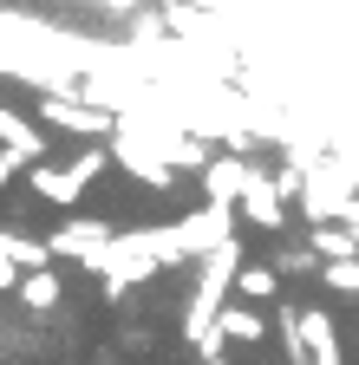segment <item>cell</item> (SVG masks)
<instances>
[{"label": "cell", "instance_id": "1", "mask_svg": "<svg viewBox=\"0 0 359 365\" xmlns=\"http://www.w3.org/2000/svg\"><path fill=\"white\" fill-rule=\"evenodd\" d=\"M53 255H85V261H105V222H66L53 235Z\"/></svg>", "mask_w": 359, "mask_h": 365}, {"label": "cell", "instance_id": "2", "mask_svg": "<svg viewBox=\"0 0 359 365\" xmlns=\"http://www.w3.org/2000/svg\"><path fill=\"white\" fill-rule=\"evenodd\" d=\"M0 144H7V157H20V163H39V157H46L39 124H26V118H14V111H0Z\"/></svg>", "mask_w": 359, "mask_h": 365}, {"label": "cell", "instance_id": "3", "mask_svg": "<svg viewBox=\"0 0 359 365\" xmlns=\"http://www.w3.org/2000/svg\"><path fill=\"white\" fill-rule=\"evenodd\" d=\"M46 118H53V124H66V130H85V137H111V130H118V118H111V111L66 105V98H53V105H46Z\"/></svg>", "mask_w": 359, "mask_h": 365}, {"label": "cell", "instance_id": "4", "mask_svg": "<svg viewBox=\"0 0 359 365\" xmlns=\"http://www.w3.org/2000/svg\"><path fill=\"white\" fill-rule=\"evenodd\" d=\"M26 190H39L46 202H79V176H72V170H33Z\"/></svg>", "mask_w": 359, "mask_h": 365}, {"label": "cell", "instance_id": "5", "mask_svg": "<svg viewBox=\"0 0 359 365\" xmlns=\"http://www.w3.org/2000/svg\"><path fill=\"white\" fill-rule=\"evenodd\" d=\"M222 339H248V346H255V339H261V319L242 313V307H229V313H222Z\"/></svg>", "mask_w": 359, "mask_h": 365}, {"label": "cell", "instance_id": "6", "mask_svg": "<svg viewBox=\"0 0 359 365\" xmlns=\"http://www.w3.org/2000/svg\"><path fill=\"white\" fill-rule=\"evenodd\" d=\"M20 300L26 307H53L59 300V281H53V274H26V281H20Z\"/></svg>", "mask_w": 359, "mask_h": 365}, {"label": "cell", "instance_id": "7", "mask_svg": "<svg viewBox=\"0 0 359 365\" xmlns=\"http://www.w3.org/2000/svg\"><path fill=\"white\" fill-rule=\"evenodd\" d=\"M236 287H242L248 300H275V274H268V267H248V274H242Z\"/></svg>", "mask_w": 359, "mask_h": 365}, {"label": "cell", "instance_id": "8", "mask_svg": "<svg viewBox=\"0 0 359 365\" xmlns=\"http://www.w3.org/2000/svg\"><path fill=\"white\" fill-rule=\"evenodd\" d=\"M14 281H20V274H14V261L0 255V287H14Z\"/></svg>", "mask_w": 359, "mask_h": 365}, {"label": "cell", "instance_id": "9", "mask_svg": "<svg viewBox=\"0 0 359 365\" xmlns=\"http://www.w3.org/2000/svg\"><path fill=\"white\" fill-rule=\"evenodd\" d=\"M14 170H20V157H0V182H7V176H14Z\"/></svg>", "mask_w": 359, "mask_h": 365}, {"label": "cell", "instance_id": "10", "mask_svg": "<svg viewBox=\"0 0 359 365\" xmlns=\"http://www.w3.org/2000/svg\"><path fill=\"white\" fill-rule=\"evenodd\" d=\"M209 365H222V359H209Z\"/></svg>", "mask_w": 359, "mask_h": 365}]
</instances>
